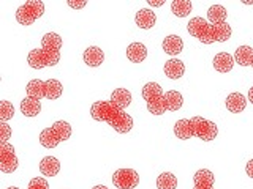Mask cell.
<instances>
[{"label":"cell","mask_w":253,"mask_h":189,"mask_svg":"<svg viewBox=\"0 0 253 189\" xmlns=\"http://www.w3.org/2000/svg\"><path fill=\"white\" fill-rule=\"evenodd\" d=\"M142 98L147 102V110L154 115H163L165 112H177L184 104V98L176 90L163 93L160 84L147 82L142 87Z\"/></svg>","instance_id":"cell-1"},{"label":"cell","mask_w":253,"mask_h":189,"mask_svg":"<svg viewBox=\"0 0 253 189\" xmlns=\"http://www.w3.org/2000/svg\"><path fill=\"white\" fill-rule=\"evenodd\" d=\"M90 115L93 120L105 122L117 132L126 134L133 128L131 115L125 114V110L116 107L111 101H95L90 107Z\"/></svg>","instance_id":"cell-2"},{"label":"cell","mask_w":253,"mask_h":189,"mask_svg":"<svg viewBox=\"0 0 253 189\" xmlns=\"http://www.w3.org/2000/svg\"><path fill=\"white\" fill-rule=\"evenodd\" d=\"M60 49H62L60 35L49 32V33H46L42 38V47L29 52L27 55L29 65L34 69H42L46 66L57 65L60 60Z\"/></svg>","instance_id":"cell-3"},{"label":"cell","mask_w":253,"mask_h":189,"mask_svg":"<svg viewBox=\"0 0 253 189\" xmlns=\"http://www.w3.org/2000/svg\"><path fill=\"white\" fill-rule=\"evenodd\" d=\"M174 134L180 140H187L190 137H200L201 140H213L218 134L217 125L206 120L203 117H193V118H182L174 125Z\"/></svg>","instance_id":"cell-4"},{"label":"cell","mask_w":253,"mask_h":189,"mask_svg":"<svg viewBox=\"0 0 253 189\" xmlns=\"http://www.w3.org/2000/svg\"><path fill=\"white\" fill-rule=\"evenodd\" d=\"M188 33L198 38L204 44L212 43H223L231 38V26L228 22L218 24V26H212L203 18H193L187 24Z\"/></svg>","instance_id":"cell-5"},{"label":"cell","mask_w":253,"mask_h":189,"mask_svg":"<svg viewBox=\"0 0 253 189\" xmlns=\"http://www.w3.org/2000/svg\"><path fill=\"white\" fill-rule=\"evenodd\" d=\"M27 96L35 98V99H59L63 93V87L57 81V79H49V81H40V79H34L30 81L26 87Z\"/></svg>","instance_id":"cell-6"},{"label":"cell","mask_w":253,"mask_h":189,"mask_svg":"<svg viewBox=\"0 0 253 189\" xmlns=\"http://www.w3.org/2000/svg\"><path fill=\"white\" fill-rule=\"evenodd\" d=\"M71 136V126L67 122H55L51 128H46L40 134V144L44 148H55L60 142L68 140Z\"/></svg>","instance_id":"cell-7"},{"label":"cell","mask_w":253,"mask_h":189,"mask_svg":"<svg viewBox=\"0 0 253 189\" xmlns=\"http://www.w3.org/2000/svg\"><path fill=\"white\" fill-rule=\"evenodd\" d=\"M44 13V3L42 0H29L16 10V21L21 26H32Z\"/></svg>","instance_id":"cell-8"},{"label":"cell","mask_w":253,"mask_h":189,"mask_svg":"<svg viewBox=\"0 0 253 189\" xmlns=\"http://www.w3.org/2000/svg\"><path fill=\"white\" fill-rule=\"evenodd\" d=\"M113 183L117 189H134L139 185V175L133 169H119L113 175Z\"/></svg>","instance_id":"cell-9"},{"label":"cell","mask_w":253,"mask_h":189,"mask_svg":"<svg viewBox=\"0 0 253 189\" xmlns=\"http://www.w3.org/2000/svg\"><path fill=\"white\" fill-rule=\"evenodd\" d=\"M18 169V158L11 144L0 145V170L3 173H13Z\"/></svg>","instance_id":"cell-10"},{"label":"cell","mask_w":253,"mask_h":189,"mask_svg":"<svg viewBox=\"0 0 253 189\" xmlns=\"http://www.w3.org/2000/svg\"><path fill=\"white\" fill-rule=\"evenodd\" d=\"M83 59H84V63L87 66H100L103 62H105V54H103V51L100 49V47L97 46H89L87 49L84 51V55H83Z\"/></svg>","instance_id":"cell-11"},{"label":"cell","mask_w":253,"mask_h":189,"mask_svg":"<svg viewBox=\"0 0 253 189\" xmlns=\"http://www.w3.org/2000/svg\"><path fill=\"white\" fill-rule=\"evenodd\" d=\"M213 173L208 169H201L193 177V189H213Z\"/></svg>","instance_id":"cell-12"},{"label":"cell","mask_w":253,"mask_h":189,"mask_svg":"<svg viewBox=\"0 0 253 189\" xmlns=\"http://www.w3.org/2000/svg\"><path fill=\"white\" fill-rule=\"evenodd\" d=\"M213 68H215L218 73H229L234 66V57L229 55L228 52H220L213 57Z\"/></svg>","instance_id":"cell-13"},{"label":"cell","mask_w":253,"mask_h":189,"mask_svg":"<svg viewBox=\"0 0 253 189\" xmlns=\"http://www.w3.org/2000/svg\"><path fill=\"white\" fill-rule=\"evenodd\" d=\"M40 172L43 173L44 177H55L60 172V162L57 158L54 156H46L40 162Z\"/></svg>","instance_id":"cell-14"},{"label":"cell","mask_w":253,"mask_h":189,"mask_svg":"<svg viewBox=\"0 0 253 189\" xmlns=\"http://www.w3.org/2000/svg\"><path fill=\"white\" fill-rule=\"evenodd\" d=\"M147 57V47L142 43H131L126 47V59L133 63H141Z\"/></svg>","instance_id":"cell-15"},{"label":"cell","mask_w":253,"mask_h":189,"mask_svg":"<svg viewBox=\"0 0 253 189\" xmlns=\"http://www.w3.org/2000/svg\"><path fill=\"white\" fill-rule=\"evenodd\" d=\"M163 51L169 55H177L184 51V41L179 35H168L163 39Z\"/></svg>","instance_id":"cell-16"},{"label":"cell","mask_w":253,"mask_h":189,"mask_svg":"<svg viewBox=\"0 0 253 189\" xmlns=\"http://www.w3.org/2000/svg\"><path fill=\"white\" fill-rule=\"evenodd\" d=\"M245 106H247V99H245V96L242 93H231L228 94L226 98V109L229 110V112L233 114H241L242 110L245 109Z\"/></svg>","instance_id":"cell-17"},{"label":"cell","mask_w":253,"mask_h":189,"mask_svg":"<svg viewBox=\"0 0 253 189\" xmlns=\"http://www.w3.org/2000/svg\"><path fill=\"white\" fill-rule=\"evenodd\" d=\"M134 21H136V26L139 29H152L155 26L157 22V16L152 10H147V8H144V10H139L136 13V18H134Z\"/></svg>","instance_id":"cell-18"},{"label":"cell","mask_w":253,"mask_h":189,"mask_svg":"<svg viewBox=\"0 0 253 189\" xmlns=\"http://www.w3.org/2000/svg\"><path fill=\"white\" fill-rule=\"evenodd\" d=\"M131 93L126 90V89H116L113 92V94H111V102L119 107V109H125V107H128L131 104Z\"/></svg>","instance_id":"cell-19"},{"label":"cell","mask_w":253,"mask_h":189,"mask_svg":"<svg viewBox=\"0 0 253 189\" xmlns=\"http://www.w3.org/2000/svg\"><path fill=\"white\" fill-rule=\"evenodd\" d=\"M184 73H185V65L179 59H171L165 63V74L169 79H179L184 76Z\"/></svg>","instance_id":"cell-20"},{"label":"cell","mask_w":253,"mask_h":189,"mask_svg":"<svg viewBox=\"0 0 253 189\" xmlns=\"http://www.w3.org/2000/svg\"><path fill=\"white\" fill-rule=\"evenodd\" d=\"M21 112L24 117H37L42 112V102L35 98L26 96L21 101Z\"/></svg>","instance_id":"cell-21"},{"label":"cell","mask_w":253,"mask_h":189,"mask_svg":"<svg viewBox=\"0 0 253 189\" xmlns=\"http://www.w3.org/2000/svg\"><path fill=\"white\" fill-rule=\"evenodd\" d=\"M208 19L212 26L225 24L226 22V8L221 5H212L208 10Z\"/></svg>","instance_id":"cell-22"},{"label":"cell","mask_w":253,"mask_h":189,"mask_svg":"<svg viewBox=\"0 0 253 189\" xmlns=\"http://www.w3.org/2000/svg\"><path fill=\"white\" fill-rule=\"evenodd\" d=\"M234 60L241 66H250L253 60V49L250 46H239L234 54Z\"/></svg>","instance_id":"cell-23"},{"label":"cell","mask_w":253,"mask_h":189,"mask_svg":"<svg viewBox=\"0 0 253 189\" xmlns=\"http://www.w3.org/2000/svg\"><path fill=\"white\" fill-rule=\"evenodd\" d=\"M193 10V5L192 2H188V0H172L171 3V11L172 14H176L177 18H185Z\"/></svg>","instance_id":"cell-24"},{"label":"cell","mask_w":253,"mask_h":189,"mask_svg":"<svg viewBox=\"0 0 253 189\" xmlns=\"http://www.w3.org/2000/svg\"><path fill=\"white\" fill-rule=\"evenodd\" d=\"M157 188L158 189H176L177 188V178L171 172H163L157 178Z\"/></svg>","instance_id":"cell-25"},{"label":"cell","mask_w":253,"mask_h":189,"mask_svg":"<svg viewBox=\"0 0 253 189\" xmlns=\"http://www.w3.org/2000/svg\"><path fill=\"white\" fill-rule=\"evenodd\" d=\"M14 115V107L10 101L3 99L2 102H0V120L2 122H8L11 120Z\"/></svg>","instance_id":"cell-26"},{"label":"cell","mask_w":253,"mask_h":189,"mask_svg":"<svg viewBox=\"0 0 253 189\" xmlns=\"http://www.w3.org/2000/svg\"><path fill=\"white\" fill-rule=\"evenodd\" d=\"M11 136V128L6 122H0V145L8 144V139Z\"/></svg>","instance_id":"cell-27"},{"label":"cell","mask_w":253,"mask_h":189,"mask_svg":"<svg viewBox=\"0 0 253 189\" xmlns=\"http://www.w3.org/2000/svg\"><path fill=\"white\" fill-rule=\"evenodd\" d=\"M27 189H49V183L42 177H35L29 181Z\"/></svg>","instance_id":"cell-28"},{"label":"cell","mask_w":253,"mask_h":189,"mask_svg":"<svg viewBox=\"0 0 253 189\" xmlns=\"http://www.w3.org/2000/svg\"><path fill=\"white\" fill-rule=\"evenodd\" d=\"M87 5L85 0H81V2H73V0H68V6L75 8V10H81V8H84Z\"/></svg>","instance_id":"cell-29"},{"label":"cell","mask_w":253,"mask_h":189,"mask_svg":"<svg viewBox=\"0 0 253 189\" xmlns=\"http://www.w3.org/2000/svg\"><path fill=\"white\" fill-rule=\"evenodd\" d=\"M245 172H247V175H249L250 178H253V159H250V161L247 162V165H245Z\"/></svg>","instance_id":"cell-30"},{"label":"cell","mask_w":253,"mask_h":189,"mask_svg":"<svg viewBox=\"0 0 253 189\" xmlns=\"http://www.w3.org/2000/svg\"><path fill=\"white\" fill-rule=\"evenodd\" d=\"M149 2V5L150 6H162V5H165V0H160V2H154V0H147Z\"/></svg>","instance_id":"cell-31"},{"label":"cell","mask_w":253,"mask_h":189,"mask_svg":"<svg viewBox=\"0 0 253 189\" xmlns=\"http://www.w3.org/2000/svg\"><path fill=\"white\" fill-rule=\"evenodd\" d=\"M249 101H250L252 104H253V87H252V89L249 90Z\"/></svg>","instance_id":"cell-32"},{"label":"cell","mask_w":253,"mask_h":189,"mask_svg":"<svg viewBox=\"0 0 253 189\" xmlns=\"http://www.w3.org/2000/svg\"><path fill=\"white\" fill-rule=\"evenodd\" d=\"M92 189H108L106 186H103V185H98V186H95V188H92Z\"/></svg>","instance_id":"cell-33"},{"label":"cell","mask_w":253,"mask_h":189,"mask_svg":"<svg viewBox=\"0 0 253 189\" xmlns=\"http://www.w3.org/2000/svg\"><path fill=\"white\" fill-rule=\"evenodd\" d=\"M8 189H19V188H14V186H11V188H8Z\"/></svg>","instance_id":"cell-34"},{"label":"cell","mask_w":253,"mask_h":189,"mask_svg":"<svg viewBox=\"0 0 253 189\" xmlns=\"http://www.w3.org/2000/svg\"><path fill=\"white\" fill-rule=\"evenodd\" d=\"M250 66H253V60H252V65H250Z\"/></svg>","instance_id":"cell-35"}]
</instances>
